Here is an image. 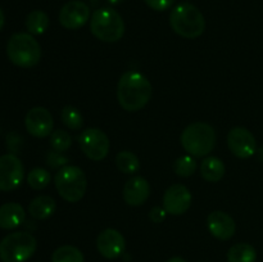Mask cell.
<instances>
[{
	"label": "cell",
	"mask_w": 263,
	"mask_h": 262,
	"mask_svg": "<svg viewBox=\"0 0 263 262\" xmlns=\"http://www.w3.org/2000/svg\"><path fill=\"white\" fill-rule=\"evenodd\" d=\"M153 87L143 73L127 71L121 76L117 86V99L127 112H136L145 107L152 98Z\"/></svg>",
	"instance_id": "6da1fadb"
},
{
	"label": "cell",
	"mask_w": 263,
	"mask_h": 262,
	"mask_svg": "<svg viewBox=\"0 0 263 262\" xmlns=\"http://www.w3.org/2000/svg\"><path fill=\"white\" fill-rule=\"evenodd\" d=\"M170 25L177 35L185 39L199 38L205 30L204 15L190 3H182L171 10Z\"/></svg>",
	"instance_id": "7a4b0ae2"
},
{
	"label": "cell",
	"mask_w": 263,
	"mask_h": 262,
	"mask_svg": "<svg viewBox=\"0 0 263 262\" xmlns=\"http://www.w3.org/2000/svg\"><path fill=\"white\" fill-rule=\"evenodd\" d=\"M7 55L17 67L31 68L35 67L41 58L40 44L31 33H14L8 40Z\"/></svg>",
	"instance_id": "3957f363"
},
{
	"label": "cell",
	"mask_w": 263,
	"mask_h": 262,
	"mask_svg": "<svg viewBox=\"0 0 263 262\" xmlns=\"http://www.w3.org/2000/svg\"><path fill=\"white\" fill-rule=\"evenodd\" d=\"M90 31L99 40L116 43L125 33V22L117 10L113 8H99L90 20Z\"/></svg>",
	"instance_id": "277c9868"
},
{
	"label": "cell",
	"mask_w": 263,
	"mask_h": 262,
	"mask_svg": "<svg viewBox=\"0 0 263 262\" xmlns=\"http://www.w3.org/2000/svg\"><path fill=\"white\" fill-rule=\"evenodd\" d=\"M181 145L190 156H207L216 145L215 130L212 126L205 122L192 123L182 131Z\"/></svg>",
	"instance_id": "5b68a950"
},
{
	"label": "cell",
	"mask_w": 263,
	"mask_h": 262,
	"mask_svg": "<svg viewBox=\"0 0 263 262\" xmlns=\"http://www.w3.org/2000/svg\"><path fill=\"white\" fill-rule=\"evenodd\" d=\"M37 247L35 236L27 231L8 234L0 241V259L3 262H26Z\"/></svg>",
	"instance_id": "8992f818"
},
{
	"label": "cell",
	"mask_w": 263,
	"mask_h": 262,
	"mask_svg": "<svg viewBox=\"0 0 263 262\" xmlns=\"http://www.w3.org/2000/svg\"><path fill=\"white\" fill-rule=\"evenodd\" d=\"M59 195L69 203H76L86 193V175L77 166H64L54 177Z\"/></svg>",
	"instance_id": "52a82bcc"
},
{
	"label": "cell",
	"mask_w": 263,
	"mask_h": 262,
	"mask_svg": "<svg viewBox=\"0 0 263 262\" xmlns=\"http://www.w3.org/2000/svg\"><path fill=\"white\" fill-rule=\"evenodd\" d=\"M79 144L82 152L91 161H102L109 152V139L104 131L99 128H86L79 136Z\"/></svg>",
	"instance_id": "ba28073f"
},
{
	"label": "cell",
	"mask_w": 263,
	"mask_h": 262,
	"mask_svg": "<svg viewBox=\"0 0 263 262\" xmlns=\"http://www.w3.org/2000/svg\"><path fill=\"white\" fill-rule=\"evenodd\" d=\"M25 177V169L15 154L8 153L0 156V190L9 192L22 184Z\"/></svg>",
	"instance_id": "9c48e42d"
},
{
	"label": "cell",
	"mask_w": 263,
	"mask_h": 262,
	"mask_svg": "<svg viewBox=\"0 0 263 262\" xmlns=\"http://www.w3.org/2000/svg\"><path fill=\"white\" fill-rule=\"evenodd\" d=\"M228 145L238 158H249L257 151V141L253 134L244 127H234L228 134Z\"/></svg>",
	"instance_id": "30bf717a"
},
{
	"label": "cell",
	"mask_w": 263,
	"mask_h": 262,
	"mask_svg": "<svg viewBox=\"0 0 263 262\" xmlns=\"http://www.w3.org/2000/svg\"><path fill=\"white\" fill-rule=\"evenodd\" d=\"M192 205V193L185 185L175 184L163 195V208L174 216L184 215Z\"/></svg>",
	"instance_id": "8fae6325"
},
{
	"label": "cell",
	"mask_w": 263,
	"mask_h": 262,
	"mask_svg": "<svg viewBox=\"0 0 263 262\" xmlns=\"http://www.w3.org/2000/svg\"><path fill=\"white\" fill-rule=\"evenodd\" d=\"M90 20V8L85 3L73 0L62 7L59 22L67 30H79Z\"/></svg>",
	"instance_id": "7c38bea8"
},
{
	"label": "cell",
	"mask_w": 263,
	"mask_h": 262,
	"mask_svg": "<svg viewBox=\"0 0 263 262\" xmlns=\"http://www.w3.org/2000/svg\"><path fill=\"white\" fill-rule=\"evenodd\" d=\"M26 130L35 138H45L53 133V116L46 108L35 107L25 117Z\"/></svg>",
	"instance_id": "4fadbf2b"
},
{
	"label": "cell",
	"mask_w": 263,
	"mask_h": 262,
	"mask_svg": "<svg viewBox=\"0 0 263 262\" xmlns=\"http://www.w3.org/2000/svg\"><path fill=\"white\" fill-rule=\"evenodd\" d=\"M97 247L104 258L115 259L125 252L126 241L120 231L115 229H105L98 235Z\"/></svg>",
	"instance_id": "5bb4252c"
},
{
	"label": "cell",
	"mask_w": 263,
	"mask_h": 262,
	"mask_svg": "<svg viewBox=\"0 0 263 262\" xmlns=\"http://www.w3.org/2000/svg\"><path fill=\"white\" fill-rule=\"evenodd\" d=\"M207 223L211 234L220 240H229L235 234V221L230 215L222 211H213L212 213H210Z\"/></svg>",
	"instance_id": "9a60e30c"
},
{
	"label": "cell",
	"mask_w": 263,
	"mask_h": 262,
	"mask_svg": "<svg viewBox=\"0 0 263 262\" xmlns=\"http://www.w3.org/2000/svg\"><path fill=\"white\" fill-rule=\"evenodd\" d=\"M151 195V185L141 176H134L123 186V199L128 205L138 207L144 204Z\"/></svg>",
	"instance_id": "2e32d148"
},
{
	"label": "cell",
	"mask_w": 263,
	"mask_h": 262,
	"mask_svg": "<svg viewBox=\"0 0 263 262\" xmlns=\"http://www.w3.org/2000/svg\"><path fill=\"white\" fill-rule=\"evenodd\" d=\"M26 218L25 210L20 203L9 202L0 205V228L12 230L22 225Z\"/></svg>",
	"instance_id": "e0dca14e"
},
{
	"label": "cell",
	"mask_w": 263,
	"mask_h": 262,
	"mask_svg": "<svg viewBox=\"0 0 263 262\" xmlns=\"http://www.w3.org/2000/svg\"><path fill=\"white\" fill-rule=\"evenodd\" d=\"M55 200L49 195H39L31 200L28 205V213L36 220H46L55 212Z\"/></svg>",
	"instance_id": "ac0fdd59"
},
{
	"label": "cell",
	"mask_w": 263,
	"mask_h": 262,
	"mask_svg": "<svg viewBox=\"0 0 263 262\" xmlns=\"http://www.w3.org/2000/svg\"><path fill=\"white\" fill-rule=\"evenodd\" d=\"M200 174L210 182H218L225 176V164L217 157H207L200 164Z\"/></svg>",
	"instance_id": "d6986e66"
},
{
	"label": "cell",
	"mask_w": 263,
	"mask_h": 262,
	"mask_svg": "<svg viewBox=\"0 0 263 262\" xmlns=\"http://www.w3.org/2000/svg\"><path fill=\"white\" fill-rule=\"evenodd\" d=\"M257 252L248 243H238L228 252V262H256Z\"/></svg>",
	"instance_id": "ffe728a7"
},
{
	"label": "cell",
	"mask_w": 263,
	"mask_h": 262,
	"mask_svg": "<svg viewBox=\"0 0 263 262\" xmlns=\"http://www.w3.org/2000/svg\"><path fill=\"white\" fill-rule=\"evenodd\" d=\"M26 28L31 35H41L49 27V17L43 10H33L26 17Z\"/></svg>",
	"instance_id": "44dd1931"
},
{
	"label": "cell",
	"mask_w": 263,
	"mask_h": 262,
	"mask_svg": "<svg viewBox=\"0 0 263 262\" xmlns=\"http://www.w3.org/2000/svg\"><path fill=\"white\" fill-rule=\"evenodd\" d=\"M116 166L123 174H135L140 169V162L133 152L123 151L116 156Z\"/></svg>",
	"instance_id": "7402d4cb"
},
{
	"label": "cell",
	"mask_w": 263,
	"mask_h": 262,
	"mask_svg": "<svg viewBox=\"0 0 263 262\" xmlns=\"http://www.w3.org/2000/svg\"><path fill=\"white\" fill-rule=\"evenodd\" d=\"M51 262H84V254L73 246H62L54 251Z\"/></svg>",
	"instance_id": "603a6c76"
},
{
	"label": "cell",
	"mask_w": 263,
	"mask_h": 262,
	"mask_svg": "<svg viewBox=\"0 0 263 262\" xmlns=\"http://www.w3.org/2000/svg\"><path fill=\"white\" fill-rule=\"evenodd\" d=\"M62 122L71 130H80L84 125V118L80 110L72 105H66L61 113Z\"/></svg>",
	"instance_id": "cb8c5ba5"
},
{
	"label": "cell",
	"mask_w": 263,
	"mask_h": 262,
	"mask_svg": "<svg viewBox=\"0 0 263 262\" xmlns=\"http://www.w3.org/2000/svg\"><path fill=\"white\" fill-rule=\"evenodd\" d=\"M50 172L45 169H33L32 171H30L27 176L28 185L35 190H41L46 188L49 182H50Z\"/></svg>",
	"instance_id": "d4e9b609"
},
{
	"label": "cell",
	"mask_w": 263,
	"mask_h": 262,
	"mask_svg": "<svg viewBox=\"0 0 263 262\" xmlns=\"http://www.w3.org/2000/svg\"><path fill=\"white\" fill-rule=\"evenodd\" d=\"M197 169V162L192 156H182L174 163V171L177 176L189 177L194 174Z\"/></svg>",
	"instance_id": "484cf974"
},
{
	"label": "cell",
	"mask_w": 263,
	"mask_h": 262,
	"mask_svg": "<svg viewBox=\"0 0 263 262\" xmlns=\"http://www.w3.org/2000/svg\"><path fill=\"white\" fill-rule=\"evenodd\" d=\"M50 145L53 151L63 153L68 151L69 146L72 145V138L67 131L57 130L50 134Z\"/></svg>",
	"instance_id": "4316f807"
},
{
	"label": "cell",
	"mask_w": 263,
	"mask_h": 262,
	"mask_svg": "<svg viewBox=\"0 0 263 262\" xmlns=\"http://www.w3.org/2000/svg\"><path fill=\"white\" fill-rule=\"evenodd\" d=\"M68 162V158L67 157H64L63 154L59 153V152H50V153L48 154V157H46V163L49 164L50 167H61V166H64V164Z\"/></svg>",
	"instance_id": "83f0119b"
},
{
	"label": "cell",
	"mask_w": 263,
	"mask_h": 262,
	"mask_svg": "<svg viewBox=\"0 0 263 262\" xmlns=\"http://www.w3.org/2000/svg\"><path fill=\"white\" fill-rule=\"evenodd\" d=\"M7 145L8 149L12 152V154L18 153V151L21 149V145H22V138H21L18 134L10 133L9 135L7 136Z\"/></svg>",
	"instance_id": "f1b7e54d"
},
{
	"label": "cell",
	"mask_w": 263,
	"mask_h": 262,
	"mask_svg": "<svg viewBox=\"0 0 263 262\" xmlns=\"http://www.w3.org/2000/svg\"><path fill=\"white\" fill-rule=\"evenodd\" d=\"M175 0H145L146 5L149 8H152L153 10H157V12H163V10H167L168 8L172 7Z\"/></svg>",
	"instance_id": "f546056e"
},
{
	"label": "cell",
	"mask_w": 263,
	"mask_h": 262,
	"mask_svg": "<svg viewBox=\"0 0 263 262\" xmlns=\"http://www.w3.org/2000/svg\"><path fill=\"white\" fill-rule=\"evenodd\" d=\"M166 210L162 207H154L151 210V213H149V218H151L153 222L156 223H161L162 221H164L166 218Z\"/></svg>",
	"instance_id": "4dcf8cb0"
},
{
	"label": "cell",
	"mask_w": 263,
	"mask_h": 262,
	"mask_svg": "<svg viewBox=\"0 0 263 262\" xmlns=\"http://www.w3.org/2000/svg\"><path fill=\"white\" fill-rule=\"evenodd\" d=\"M4 23H5V17H4V13H3L2 8H0V31H2V28L4 27Z\"/></svg>",
	"instance_id": "1f68e13d"
},
{
	"label": "cell",
	"mask_w": 263,
	"mask_h": 262,
	"mask_svg": "<svg viewBox=\"0 0 263 262\" xmlns=\"http://www.w3.org/2000/svg\"><path fill=\"white\" fill-rule=\"evenodd\" d=\"M167 262H186L184 258H181V257H172V258H170Z\"/></svg>",
	"instance_id": "d6a6232c"
},
{
	"label": "cell",
	"mask_w": 263,
	"mask_h": 262,
	"mask_svg": "<svg viewBox=\"0 0 263 262\" xmlns=\"http://www.w3.org/2000/svg\"><path fill=\"white\" fill-rule=\"evenodd\" d=\"M108 2H109L112 5H117L120 4V3H122L123 0H108Z\"/></svg>",
	"instance_id": "836d02e7"
}]
</instances>
